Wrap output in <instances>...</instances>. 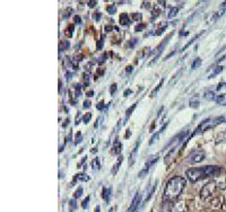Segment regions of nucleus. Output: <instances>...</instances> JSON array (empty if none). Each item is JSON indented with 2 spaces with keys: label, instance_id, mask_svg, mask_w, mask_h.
Masks as SVG:
<instances>
[{
  "label": "nucleus",
  "instance_id": "nucleus-10",
  "mask_svg": "<svg viewBox=\"0 0 226 212\" xmlns=\"http://www.w3.org/2000/svg\"><path fill=\"white\" fill-rule=\"evenodd\" d=\"M121 149H122V146H121V143L119 140H116V141L113 143V147H112V154L113 155H119L121 152Z\"/></svg>",
  "mask_w": 226,
  "mask_h": 212
},
{
  "label": "nucleus",
  "instance_id": "nucleus-11",
  "mask_svg": "<svg viewBox=\"0 0 226 212\" xmlns=\"http://www.w3.org/2000/svg\"><path fill=\"white\" fill-rule=\"evenodd\" d=\"M120 23L121 25H129V23H130V18H129V15L128 14H122L120 16Z\"/></svg>",
  "mask_w": 226,
  "mask_h": 212
},
{
  "label": "nucleus",
  "instance_id": "nucleus-34",
  "mask_svg": "<svg viewBox=\"0 0 226 212\" xmlns=\"http://www.w3.org/2000/svg\"><path fill=\"white\" fill-rule=\"evenodd\" d=\"M88 201H89V197H86L85 200L83 201V204H82V206L85 209V208H87V205H88Z\"/></svg>",
  "mask_w": 226,
  "mask_h": 212
},
{
  "label": "nucleus",
  "instance_id": "nucleus-54",
  "mask_svg": "<svg viewBox=\"0 0 226 212\" xmlns=\"http://www.w3.org/2000/svg\"><path fill=\"white\" fill-rule=\"evenodd\" d=\"M225 203H226V202H225ZM225 206H226V204H225Z\"/></svg>",
  "mask_w": 226,
  "mask_h": 212
},
{
  "label": "nucleus",
  "instance_id": "nucleus-31",
  "mask_svg": "<svg viewBox=\"0 0 226 212\" xmlns=\"http://www.w3.org/2000/svg\"><path fill=\"white\" fill-rule=\"evenodd\" d=\"M158 137H160V133H155L153 137H152V139H150V141H149V145H153V143L156 141V140L158 139Z\"/></svg>",
  "mask_w": 226,
  "mask_h": 212
},
{
  "label": "nucleus",
  "instance_id": "nucleus-53",
  "mask_svg": "<svg viewBox=\"0 0 226 212\" xmlns=\"http://www.w3.org/2000/svg\"><path fill=\"white\" fill-rule=\"evenodd\" d=\"M223 105H226V103H225V104H223Z\"/></svg>",
  "mask_w": 226,
  "mask_h": 212
},
{
  "label": "nucleus",
  "instance_id": "nucleus-22",
  "mask_svg": "<svg viewBox=\"0 0 226 212\" xmlns=\"http://www.w3.org/2000/svg\"><path fill=\"white\" fill-rule=\"evenodd\" d=\"M199 36H200V34H198V35H196V36L193 37V39H191V40L189 41V43H188V44H186L184 46H183V49H182V51H184V50H187V49H188V48H189V46H190V45H191L192 43H193V42H195V41H196L197 39H198V37H199Z\"/></svg>",
  "mask_w": 226,
  "mask_h": 212
},
{
  "label": "nucleus",
  "instance_id": "nucleus-35",
  "mask_svg": "<svg viewBox=\"0 0 226 212\" xmlns=\"http://www.w3.org/2000/svg\"><path fill=\"white\" fill-rule=\"evenodd\" d=\"M89 107H91V102L89 100L84 102V108H89Z\"/></svg>",
  "mask_w": 226,
  "mask_h": 212
},
{
  "label": "nucleus",
  "instance_id": "nucleus-3",
  "mask_svg": "<svg viewBox=\"0 0 226 212\" xmlns=\"http://www.w3.org/2000/svg\"><path fill=\"white\" fill-rule=\"evenodd\" d=\"M225 121H226L225 116H216V117H213V118H207V120H205L197 128L193 135L197 134L198 132H205V131H207V130H210L213 128H215L216 125H218L219 123H223Z\"/></svg>",
  "mask_w": 226,
  "mask_h": 212
},
{
  "label": "nucleus",
  "instance_id": "nucleus-52",
  "mask_svg": "<svg viewBox=\"0 0 226 212\" xmlns=\"http://www.w3.org/2000/svg\"><path fill=\"white\" fill-rule=\"evenodd\" d=\"M96 212H100V206H98V205L96 206Z\"/></svg>",
  "mask_w": 226,
  "mask_h": 212
},
{
  "label": "nucleus",
  "instance_id": "nucleus-21",
  "mask_svg": "<svg viewBox=\"0 0 226 212\" xmlns=\"http://www.w3.org/2000/svg\"><path fill=\"white\" fill-rule=\"evenodd\" d=\"M204 97L206 99H208V100H213V99H216V96H215V94L213 91H208V93H206V94L204 95Z\"/></svg>",
  "mask_w": 226,
  "mask_h": 212
},
{
  "label": "nucleus",
  "instance_id": "nucleus-16",
  "mask_svg": "<svg viewBox=\"0 0 226 212\" xmlns=\"http://www.w3.org/2000/svg\"><path fill=\"white\" fill-rule=\"evenodd\" d=\"M163 82H164V79H161V81H160V84L157 85L156 87H155V89L152 91V94H150V97H155L156 96V94L158 93V90L161 89V87H162V85H163Z\"/></svg>",
  "mask_w": 226,
  "mask_h": 212
},
{
  "label": "nucleus",
  "instance_id": "nucleus-8",
  "mask_svg": "<svg viewBox=\"0 0 226 212\" xmlns=\"http://www.w3.org/2000/svg\"><path fill=\"white\" fill-rule=\"evenodd\" d=\"M140 202H141V195L139 193H136V195H135V197H133V200L131 202V205H130V208H129V212H136L137 209H138V206H139V204H140Z\"/></svg>",
  "mask_w": 226,
  "mask_h": 212
},
{
  "label": "nucleus",
  "instance_id": "nucleus-40",
  "mask_svg": "<svg viewBox=\"0 0 226 212\" xmlns=\"http://www.w3.org/2000/svg\"><path fill=\"white\" fill-rule=\"evenodd\" d=\"M133 17V19H136V20H139V19H141V15H139V14H135L132 16Z\"/></svg>",
  "mask_w": 226,
  "mask_h": 212
},
{
  "label": "nucleus",
  "instance_id": "nucleus-9",
  "mask_svg": "<svg viewBox=\"0 0 226 212\" xmlns=\"http://www.w3.org/2000/svg\"><path fill=\"white\" fill-rule=\"evenodd\" d=\"M172 212H187L184 202H175V204L172 206Z\"/></svg>",
  "mask_w": 226,
  "mask_h": 212
},
{
  "label": "nucleus",
  "instance_id": "nucleus-5",
  "mask_svg": "<svg viewBox=\"0 0 226 212\" xmlns=\"http://www.w3.org/2000/svg\"><path fill=\"white\" fill-rule=\"evenodd\" d=\"M205 158H206L205 151L200 150V149H197V150H193L189 156H188V162L190 164H199V163L204 162Z\"/></svg>",
  "mask_w": 226,
  "mask_h": 212
},
{
  "label": "nucleus",
  "instance_id": "nucleus-38",
  "mask_svg": "<svg viewBox=\"0 0 226 212\" xmlns=\"http://www.w3.org/2000/svg\"><path fill=\"white\" fill-rule=\"evenodd\" d=\"M87 3H88V6H89L91 8H93V7H94V6L96 5V3H97V2H96V1H94V0H91V1H88Z\"/></svg>",
  "mask_w": 226,
  "mask_h": 212
},
{
  "label": "nucleus",
  "instance_id": "nucleus-33",
  "mask_svg": "<svg viewBox=\"0 0 226 212\" xmlns=\"http://www.w3.org/2000/svg\"><path fill=\"white\" fill-rule=\"evenodd\" d=\"M144 28H145V25H143V24H141V25L138 24L137 26L135 27V31H136V32H139V31H143Z\"/></svg>",
  "mask_w": 226,
  "mask_h": 212
},
{
  "label": "nucleus",
  "instance_id": "nucleus-49",
  "mask_svg": "<svg viewBox=\"0 0 226 212\" xmlns=\"http://www.w3.org/2000/svg\"><path fill=\"white\" fill-rule=\"evenodd\" d=\"M97 48H98V49H101V48H102V41H100L98 43H97Z\"/></svg>",
  "mask_w": 226,
  "mask_h": 212
},
{
  "label": "nucleus",
  "instance_id": "nucleus-25",
  "mask_svg": "<svg viewBox=\"0 0 226 212\" xmlns=\"http://www.w3.org/2000/svg\"><path fill=\"white\" fill-rule=\"evenodd\" d=\"M190 107H192V108H198L199 107V102L198 100H195V99H191L190 100Z\"/></svg>",
  "mask_w": 226,
  "mask_h": 212
},
{
  "label": "nucleus",
  "instance_id": "nucleus-47",
  "mask_svg": "<svg viewBox=\"0 0 226 212\" xmlns=\"http://www.w3.org/2000/svg\"><path fill=\"white\" fill-rule=\"evenodd\" d=\"M93 94H94V91H93V90H91V91L87 93V96H88V97H92V96H93Z\"/></svg>",
  "mask_w": 226,
  "mask_h": 212
},
{
  "label": "nucleus",
  "instance_id": "nucleus-48",
  "mask_svg": "<svg viewBox=\"0 0 226 212\" xmlns=\"http://www.w3.org/2000/svg\"><path fill=\"white\" fill-rule=\"evenodd\" d=\"M111 29H113V27H112V26H106V27H105V31H106V32H110Z\"/></svg>",
  "mask_w": 226,
  "mask_h": 212
},
{
  "label": "nucleus",
  "instance_id": "nucleus-14",
  "mask_svg": "<svg viewBox=\"0 0 226 212\" xmlns=\"http://www.w3.org/2000/svg\"><path fill=\"white\" fill-rule=\"evenodd\" d=\"M110 192H111L110 188H103V191H102V197L106 202L110 201Z\"/></svg>",
  "mask_w": 226,
  "mask_h": 212
},
{
  "label": "nucleus",
  "instance_id": "nucleus-30",
  "mask_svg": "<svg viewBox=\"0 0 226 212\" xmlns=\"http://www.w3.org/2000/svg\"><path fill=\"white\" fill-rule=\"evenodd\" d=\"M82 140H83V137H82V133L80 132H78L77 135H76V139H75V143H80L82 142Z\"/></svg>",
  "mask_w": 226,
  "mask_h": 212
},
{
  "label": "nucleus",
  "instance_id": "nucleus-43",
  "mask_svg": "<svg viewBox=\"0 0 226 212\" xmlns=\"http://www.w3.org/2000/svg\"><path fill=\"white\" fill-rule=\"evenodd\" d=\"M167 124H169V122H167V123H165V124H164V125H163V126H162V128H161V130H160V132H164V130L166 129V126H167Z\"/></svg>",
  "mask_w": 226,
  "mask_h": 212
},
{
  "label": "nucleus",
  "instance_id": "nucleus-27",
  "mask_svg": "<svg viewBox=\"0 0 226 212\" xmlns=\"http://www.w3.org/2000/svg\"><path fill=\"white\" fill-rule=\"evenodd\" d=\"M73 32H74V25H70V26H69V29L67 28L66 35L68 36V37H71V36H73Z\"/></svg>",
  "mask_w": 226,
  "mask_h": 212
},
{
  "label": "nucleus",
  "instance_id": "nucleus-6",
  "mask_svg": "<svg viewBox=\"0 0 226 212\" xmlns=\"http://www.w3.org/2000/svg\"><path fill=\"white\" fill-rule=\"evenodd\" d=\"M157 160H158V155H155V156H152V157H150V158L147 160V162H146L144 168L139 172V177H145V175L148 173V170L150 169V167H152L153 165L156 164Z\"/></svg>",
  "mask_w": 226,
  "mask_h": 212
},
{
  "label": "nucleus",
  "instance_id": "nucleus-46",
  "mask_svg": "<svg viewBox=\"0 0 226 212\" xmlns=\"http://www.w3.org/2000/svg\"><path fill=\"white\" fill-rule=\"evenodd\" d=\"M129 137H130V130H129V129H128V130H127V133H125V138H127V139H128Z\"/></svg>",
  "mask_w": 226,
  "mask_h": 212
},
{
  "label": "nucleus",
  "instance_id": "nucleus-1",
  "mask_svg": "<svg viewBox=\"0 0 226 212\" xmlns=\"http://www.w3.org/2000/svg\"><path fill=\"white\" fill-rule=\"evenodd\" d=\"M187 185V181L182 176H174L172 177L165 185L164 188V201L166 202H174L180 196L182 191L184 190Z\"/></svg>",
  "mask_w": 226,
  "mask_h": 212
},
{
  "label": "nucleus",
  "instance_id": "nucleus-42",
  "mask_svg": "<svg viewBox=\"0 0 226 212\" xmlns=\"http://www.w3.org/2000/svg\"><path fill=\"white\" fill-rule=\"evenodd\" d=\"M95 166H97V168H98V166H100V165H98V160H97V159H95L94 162H93V168H94V169H95Z\"/></svg>",
  "mask_w": 226,
  "mask_h": 212
},
{
  "label": "nucleus",
  "instance_id": "nucleus-13",
  "mask_svg": "<svg viewBox=\"0 0 226 212\" xmlns=\"http://www.w3.org/2000/svg\"><path fill=\"white\" fill-rule=\"evenodd\" d=\"M216 143H226V131L218 134V137L216 139Z\"/></svg>",
  "mask_w": 226,
  "mask_h": 212
},
{
  "label": "nucleus",
  "instance_id": "nucleus-37",
  "mask_svg": "<svg viewBox=\"0 0 226 212\" xmlns=\"http://www.w3.org/2000/svg\"><path fill=\"white\" fill-rule=\"evenodd\" d=\"M224 98H225V95H220V96H218V97L216 98V102H217V103H220V102L223 100Z\"/></svg>",
  "mask_w": 226,
  "mask_h": 212
},
{
  "label": "nucleus",
  "instance_id": "nucleus-18",
  "mask_svg": "<svg viewBox=\"0 0 226 212\" xmlns=\"http://www.w3.org/2000/svg\"><path fill=\"white\" fill-rule=\"evenodd\" d=\"M200 64H201V59H200V58H197V59H195V61L192 62V66H191L192 70H195V69H198V68L200 67Z\"/></svg>",
  "mask_w": 226,
  "mask_h": 212
},
{
  "label": "nucleus",
  "instance_id": "nucleus-39",
  "mask_svg": "<svg viewBox=\"0 0 226 212\" xmlns=\"http://www.w3.org/2000/svg\"><path fill=\"white\" fill-rule=\"evenodd\" d=\"M103 106H104V102H100V103L97 104V106H96V107H97V109H102V108H103Z\"/></svg>",
  "mask_w": 226,
  "mask_h": 212
},
{
  "label": "nucleus",
  "instance_id": "nucleus-15",
  "mask_svg": "<svg viewBox=\"0 0 226 212\" xmlns=\"http://www.w3.org/2000/svg\"><path fill=\"white\" fill-rule=\"evenodd\" d=\"M122 160H123V157H119V160H118V163H116L114 166H113V168H112V174H116V172L119 170V168H120V165H121V163H122Z\"/></svg>",
  "mask_w": 226,
  "mask_h": 212
},
{
  "label": "nucleus",
  "instance_id": "nucleus-17",
  "mask_svg": "<svg viewBox=\"0 0 226 212\" xmlns=\"http://www.w3.org/2000/svg\"><path fill=\"white\" fill-rule=\"evenodd\" d=\"M222 71H223V67H222V66L216 67L215 69H214V71H213V72L210 73V76H209V78H214L216 75H218L219 72H222Z\"/></svg>",
  "mask_w": 226,
  "mask_h": 212
},
{
  "label": "nucleus",
  "instance_id": "nucleus-32",
  "mask_svg": "<svg viewBox=\"0 0 226 212\" xmlns=\"http://www.w3.org/2000/svg\"><path fill=\"white\" fill-rule=\"evenodd\" d=\"M181 73H182V70H180V71H179V72H178L177 75H175V76H174V78H173L172 80H171V82H170V85H173V84H174V81H175V80H178V79H179V76H180V75H181Z\"/></svg>",
  "mask_w": 226,
  "mask_h": 212
},
{
  "label": "nucleus",
  "instance_id": "nucleus-4",
  "mask_svg": "<svg viewBox=\"0 0 226 212\" xmlns=\"http://www.w3.org/2000/svg\"><path fill=\"white\" fill-rule=\"evenodd\" d=\"M217 187H218V186H217V183H216L215 181L209 182V183H207V184L201 188V191H200V196H201L202 199H208V197H210L213 194L216 193Z\"/></svg>",
  "mask_w": 226,
  "mask_h": 212
},
{
  "label": "nucleus",
  "instance_id": "nucleus-24",
  "mask_svg": "<svg viewBox=\"0 0 226 212\" xmlns=\"http://www.w3.org/2000/svg\"><path fill=\"white\" fill-rule=\"evenodd\" d=\"M91 118H92V114L91 113H86L85 115L83 116V122L85 123V124H87V123L91 121Z\"/></svg>",
  "mask_w": 226,
  "mask_h": 212
},
{
  "label": "nucleus",
  "instance_id": "nucleus-29",
  "mask_svg": "<svg viewBox=\"0 0 226 212\" xmlns=\"http://www.w3.org/2000/svg\"><path fill=\"white\" fill-rule=\"evenodd\" d=\"M155 187H156V185H155V184H154V185L152 186V188H150V191H149V192H148V195H147V197H146V201H148V200H149V199H150V197H152V195H153V193H154V191H155Z\"/></svg>",
  "mask_w": 226,
  "mask_h": 212
},
{
  "label": "nucleus",
  "instance_id": "nucleus-36",
  "mask_svg": "<svg viewBox=\"0 0 226 212\" xmlns=\"http://www.w3.org/2000/svg\"><path fill=\"white\" fill-rule=\"evenodd\" d=\"M115 90H116V84H113L112 86H111V89H110L111 94H113V93H115Z\"/></svg>",
  "mask_w": 226,
  "mask_h": 212
},
{
  "label": "nucleus",
  "instance_id": "nucleus-41",
  "mask_svg": "<svg viewBox=\"0 0 226 212\" xmlns=\"http://www.w3.org/2000/svg\"><path fill=\"white\" fill-rule=\"evenodd\" d=\"M131 71H132V66H128L127 69H125V72H127V73H130Z\"/></svg>",
  "mask_w": 226,
  "mask_h": 212
},
{
  "label": "nucleus",
  "instance_id": "nucleus-12",
  "mask_svg": "<svg viewBox=\"0 0 226 212\" xmlns=\"http://www.w3.org/2000/svg\"><path fill=\"white\" fill-rule=\"evenodd\" d=\"M88 179H89V176L86 175V174H77L74 178V181H82V182H86Z\"/></svg>",
  "mask_w": 226,
  "mask_h": 212
},
{
  "label": "nucleus",
  "instance_id": "nucleus-20",
  "mask_svg": "<svg viewBox=\"0 0 226 212\" xmlns=\"http://www.w3.org/2000/svg\"><path fill=\"white\" fill-rule=\"evenodd\" d=\"M136 106H137V103H135V104H132V106H130L128 109H127V112H125V120H128L129 118V116H130V114L133 112V109L136 108Z\"/></svg>",
  "mask_w": 226,
  "mask_h": 212
},
{
  "label": "nucleus",
  "instance_id": "nucleus-23",
  "mask_svg": "<svg viewBox=\"0 0 226 212\" xmlns=\"http://www.w3.org/2000/svg\"><path fill=\"white\" fill-rule=\"evenodd\" d=\"M178 11H179V9H178L177 7L171 8V11H170V14H169V18H173V17L178 14Z\"/></svg>",
  "mask_w": 226,
  "mask_h": 212
},
{
  "label": "nucleus",
  "instance_id": "nucleus-26",
  "mask_svg": "<svg viewBox=\"0 0 226 212\" xmlns=\"http://www.w3.org/2000/svg\"><path fill=\"white\" fill-rule=\"evenodd\" d=\"M82 194H83V188L82 187H78V190H76V192H75V194H74V197L75 199H78V197L82 196Z\"/></svg>",
  "mask_w": 226,
  "mask_h": 212
},
{
  "label": "nucleus",
  "instance_id": "nucleus-44",
  "mask_svg": "<svg viewBox=\"0 0 226 212\" xmlns=\"http://www.w3.org/2000/svg\"><path fill=\"white\" fill-rule=\"evenodd\" d=\"M75 22L77 24H80V17L79 16H75Z\"/></svg>",
  "mask_w": 226,
  "mask_h": 212
},
{
  "label": "nucleus",
  "instance_id": "nucleus-7",
  "mask_svg": "<svg viewBox=\"0 0 226 212\" xmlns=\"http://www.w3.org/2000/svg\"><path fill=\"white\" fill-rule=\"evenodd\" d=\"M171 36H172V35L167 36V37H165V39L163 40V42H162V43L160 44V46H158V53H157V56H156V57H155V58L153 59V61H150V62H149V64H153V63H155V62L157 61V59L160 58V56L162 54L163 50H164V48H165V45H166L167 43H169V41H170V39H171Z\"/></svg>",
  "mask_w": 226,
  "mask_h": 212
},
{
  "label": "nucleus",
  "instance_id": "nucleus-45",
  "mask_svg": "<svg viewBox=\"0 0 226 212\" xmlns=\"http://www.w3.org/2000/svg\"><path fill=\"white\" fill-rule=\"evenodd\" d=\"M130 93H131V89H125V90H124V96H125V97L129 96V94H130Z\"/></svg>",
  "mask_w": 226,
  "mask_h": 212
},
{
  "label": "nucleus",
  "instance_id": "nucleus-2",
  "mask_svg": "<svg viewBox=\"0 0 226 212\" xmlns=\"http://www.w3.org/2000/svg\"><path fill=\"white\" fill-rule=\"evenodd\" d=\"M222 172V168L219 166H204V167H195L189 168L186 172V176L191 183H197V182L201 181L207 177L217 176Z\"/></svg>",
  "mask_w": 226,
  "mask_h": 212
},
{
  "label": "nucleus",
  "instance_id": "nucleus-28",
  "mask_svg": "<svg viewBox=\"0 0 226 212\" xmlns=\"http://www.w3.org/2000/svg\"><path fill=\"white\" fill-rule=\"evenodd\" d=\"M106 10H107V12H109V14H111V15H112L113 12H115L116 8H115V6H114V5H110V6H107Z\"/></svg>",
  "mask_w": 226,
  "mask_h": 212
},
{
  "label": "nucleus",
  "instance_id": "nucleus-51",
  "mask_svg": "<svg viewBox=\"0 0 226 212\" xmlns=\"http://www.w3.org/2000/svg\"><path fill=\"white\" fill-rule=\"evenodd\" d=\"M100 18H101V14H97L96 15V20H98Z\"/></svg>",
  "mask_w": 226,
  "mask_h": 212
},
{
  "label": "nucleus",
  "instance_id": "nucleus-50",
  "mask_svg": "<svg viewBox=\"0 0 226 212\" xmlns=\"http://www.w3.org/2000/svg\"><path fill=\"white\" fill-rule=\"evenodd\" d=\"M70 205H71L73 208H75V206H76V205H75V201H74V200H71V201H70Z\"/></svg>",
  "mask_w": 226,
  "mask_h": 212
},
{
  "label": "nucleus",
  "instance_id": "nucleus-19",
  "mask_svg": "<svg viewBox=\"0 0 226 212\" xmlns=\"http://www.w3.org/2000/svg\"><path fill=\"white\" fill-rule=\"evenodd\" d=\"M69 41H62V42H60V44H59V49H60V51H65V50H67L69 48Z\"/></svg>",
  "mask_w": 226,
  "mask_h": 212
}]
</instances>
